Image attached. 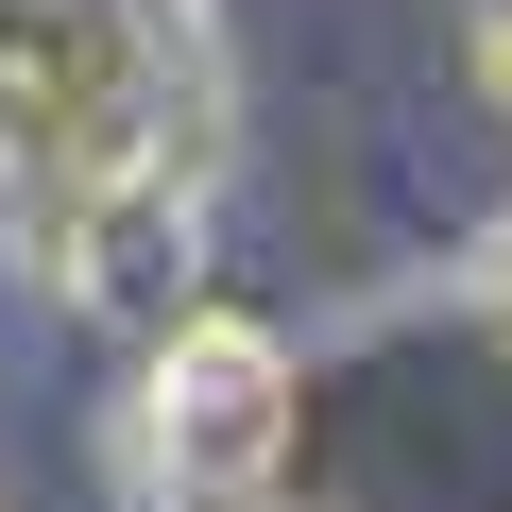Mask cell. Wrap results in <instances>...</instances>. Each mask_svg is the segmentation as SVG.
Returning <instances> with one entry per match:
<instances>
[{
    "label": "cell",
    "instance_id": "cell-1",
    "mask_svg": "<svg viewBox=\"0 0 512 512\" xmlns=\"http://www.w3.org/2000/svg\"><path fill=\"white\" fill-rule=\"evenodd\" d=\"M222 188L205 0H0V256L69 308H137Z\"/></svg>",
    "mask_w": 512,
    "mask_h": 512
},
{
    "label": "cell",
    "instance_id": "cell-2",
    "mask_svg": "<svg viewBox=\"0 0 512 512\" xmlns=\"http://www.w3.org/2000/svg\"><path fill=\"white\" fill-rule=\"evenodd\" d=\"M274 478H291V342L239 308H188L137 393V495L154 512H274Z\"/></svg>",
    "mask_w": 512,
    "mask_h": 512
},
{
    "label": "cell",
    "instance_id": "cell-3",
    "mask_svg": "<svg viewBox=\"0 0 512 512\" xmlns=\"http://www.w3.org/2000/svg\"><path fill=\"white\" fill-rule=\"evenodd\" d=\"M478 86H495V120H512V0L478 18Z\"/></svg>",
    "mask_w": 512,
    "mask_h": 512
},
{
    "label": "cell",
    "instance_id": "cell-4",
    "mask_svg": "<svg viewBox=\"0 0 512 512\" xmlns=\"http://www.w3.org/2000/svg\"><path fill=\"white\" fill-rule=\"evenodd\" d=\"M495 325H512V256H495Z\"/></svg>",
    "mask_w": 512,
    "mask_h": 512
}]
</instances>
